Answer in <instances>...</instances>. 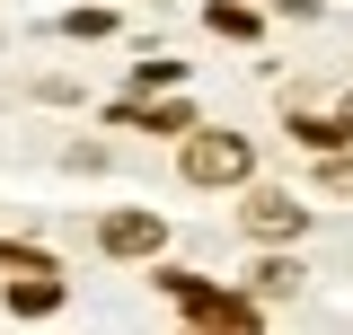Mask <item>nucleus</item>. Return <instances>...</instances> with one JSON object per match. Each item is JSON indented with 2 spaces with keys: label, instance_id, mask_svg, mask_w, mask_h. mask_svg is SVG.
<instances>
[{
  "label": "nucleus",
  "instance_id": "1",
  "mask_svg": "<svg viewBox=\"0 0 353 335\" xmlns=\"http://www.w3.org/2000/svg\"><path fill=\"white\" fill-rule=\"evenodd\" d=\"M248 176H256L248 132H194L185 141V185H248Z\"/></svg>",
  "mask_w": 353,
  "mask_h": 335
},
{
  "label": "nucleus",
  "instance_id": "2",
  "mask_svg": "<svg viewBox=\"0 0 353 335\" xmlns=\"http://www.w3.org/2000/svg\"><path fill=\"white\" fill-rule=\"evenodd\" d=\"M159 283H168V300L185 318H203V327H256V300L248 292H212V283H194V274H159Z\"/></svg>",
  "mask_w": 353,
  "mask_h": 335
},
{
  "label": "nucleus",
  "instance_id": "3",
  "mask_svg": "<svg viewBox=\"0 0 353 335\" xmlns=\"http://www.w3.org/2000/svg\"><path fill=\"white\" fill-rule=\"evenodd\" d=\"M239 230L265 238V247H283V238H301V230H309V203H301V194H283V185H256V194L239 203Z\"/></svg>",
  "mask_w": 353,
  "mask_h": 335
},
{
  "label": "nucleus",
  "instance_id": "4",
  "mask_svg": "<svg viewBox=\"0 0 353 335\" xmlns=\"http://www.w3.org/2000/svg\"><path fill=\"white\" fill-rule=\"evenodd\" d=\"M159 238H168L159 212H106V230H97V247H106V256H150Z\"/></svg>",
  "mask_w": 353,
  "mask_h": 335
},
{
  "label": "nucleus",
  "instance_id": "5",
  "mask_svg": "<svg viewBox=\"0 0 353 335\" xmlns=\"http://www.w3.org/2000/svg\"><path fill=\"white\" fill-rule=\"evenodd\" d=\"M9 309H18V318H53V309H62V283H53V265H27V274L9 283Z\"/></svg>",
  "mask_w": 353,
  "mask_h": 335
},
{
  "label": "nucleus",
  "instance_id": "6",
  "mask_svg": "<svg viewBox=\"0 0 353 335\" xmlns=\"http://www.w3.org/2000/svg\"><path fill=\"white\" fill-rule=\"evenodd\" d=\"M115 115H124V124H150V132H194V115H185V106H115Z\"/></svg>",
  "mask_w": 353,
  "mask_h": 335
},
{
  "label": "nucleus",
  "instance_id": "7",
  "mask_svg": "<svg viewBox=\"0 0 353 335\" xmlns=\"http://www.w3.org/2000/svg\"><path fill=\"white\" fill-rule=\"evenodd\" d=\"M292 141H301V150H336V141H353V132H345V115H336V124H318V115H292Z\"/></svg>",
  "mask_w": 353,
  "mask_h": 335
},
{
  "label": "nucleus",
  "instance_id": "8",
  "mask_svg": "<svg viewBox=\"0 0 353 335\" xmlns=\"http://www.w3.org/2000/svg\"><path fill=\"white\" fill-rule=\"evenodd\" d=\"M256 292H265V300H292V292H301V265H283V256L256 265Z\"/></svg>",
  "mask_w": 353,
  "mask_h": 335
},
{
  "label": "nucleus",
  "instance_id": "9",
  "mask_svg": "<svg viewBox=\"0 0 353 335\" xmlns=\"http://www.w3.org/2000/svg\"><path fill=\"white\" fill-rule=\"evenodd\" d=\"M212 27H221V36H239V44H248V36H256V9H239V0H212Z\"/></svg>",
  "mask_w": 353,
  "mask_h": 335
},
{
  "label": "nucleus",
  "instance_id": "10",
  "mask_svg": "<svg viewBox=\"0 0 353 335\" xmlns=\"http://www.w3.org/2000/svg\"><path fill=\"white\" fill-rule=\"evenodd\" d=\"M318 185H327V194H353V159H336V150H327V168H318Z\"/></svg>",
  "mask_w": 353,
  "mask_h": 335
},
{
  "label": "nucleus",
  "instance_id": "11",
  "mask_svg": "<svg viewBox=\"0 0 353 335\" xmlns=\"http://www.w3.org/2000/svg\"><path fill=\"white\" fill-rule=\"evenodd\" d=\"M0 265H44V256L36 247H0Z\"/></svg>",
  "mask_w": 353,
  "mask_h": 335
},
{
  "label": "nucleus",
  "instance_id": "12",
  "mask_svg": "<svg viewBox=\"0 0 353 335\" xmlns=\"http://www.w3.org/2000/svg\"><path fill=\"white\" fill-rule=\"evenodd\" d=\"M345 132H353V106H345Z\"/></svg>",
  "mask_w": 353,
  "mask_h": 335
}]
</instances>
